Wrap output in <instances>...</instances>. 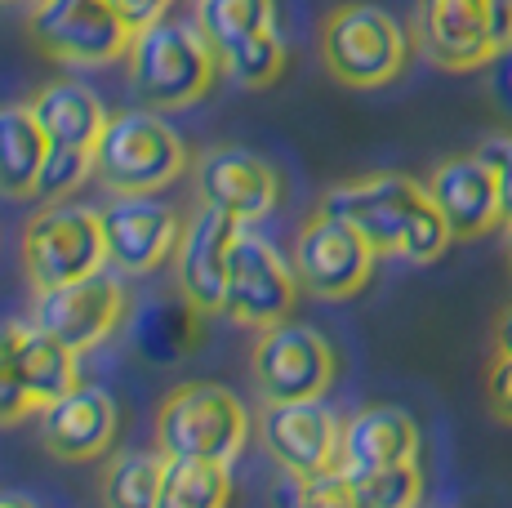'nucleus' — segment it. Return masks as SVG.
Masks as SVG:
<instances>
[{"mask_svg": "<svg viewBox=\"0 0 512 508\" xmlns=\"http://www.w3.org/2000/svg\"><path fill=\"white\" fill-rule=\"evenodd\" d=\"M125 72H130V90L143 107L179 112L214 90L223 63L210 36L201 32V23H183V18L165 14L130 36Z\"/></svg>", "mask_w": 512, "mask_h": 508, "instance_id": "nucleus-2", "label": "nucleus"}, {"mask_svg": "<svg viewBox=\"0 0 512 508\" xmlns=\"http://www.w3.org/2000/svg\"><path fill=\"white\" fill-rule=\"evenodd\" d=\"M196 192L205 205L232 214L241 223H259L277 210L281 201V174L263 161L259 152L245 148H210L196 161Z\"/></svg>", "mask_w": 512, "mask_h": 508, "instance_id": "nucleus-16", "label": "nucleus"}, {"mask_svg": "<svg viewBox=\"0 0 512 508\" xmlns=\"http://www.w3.org/2000/svg\"><path fill=\"white\" fill-rule=\"evenodd\" d=\"M107 5L121 14V23L130 27V32H139V27H147V23H156V18L170 14L174 0H107Z\"/></svg>", "mask_w": 512, "mask_h": 508, "instance_id": "nucleus-32", "label": "nucleus"}, {"mask_svg": "<svg viewBox=\"0 0 512 508\" xmlns=\"http://www.w3.org/2000/svg\"><path fill=\"white\" fill-rule=\"evenodd\" d=\"M250 410L228 384L187 379L156 406V446L165 455H201L232 464L250 442Z\"/></svg>", "mask_w": 512, "mask_h": 508, "instance_id": "nucleus-5", "label": "nucleus"}, {"mask_svg": "<svg viewBox=\"0 0 512 508\" xmlns=\"http://www.w3.org/2000/svg\"><path fill=\"white\" fill-rule=\"evenodd\" d=\"M495 353H512V308H504V317L495 326Z\"/></svg>", "mask_w": 512, "mask_h": 508, "instance_id": "nucleus-34", "label": "nucleus"}, {"mask_svg": "<svg viewBox=\"0 0 512 508\" xmlns=\"http://www.w3.org/2000/svg\"><path fill=\"white\" fill-rule=\"evenodd\" d=\"M196 23L223 58L277 27V0H196Z\"/></svg>", "mask_w": 512, "mask_h": 508, "instance_id": "nucleus-24", "label": "nucleus"}, {"mask_svg": "<svg viewBox=\"0 0 512 508\" xmlns=\"http://www.w3.org/2000/svg\"><path fill=\"white\" fill-rule=\"evenodd\" d=\"M116 424H121V415H116L112 393L98 384H76L72 393H63L41 410V442L63 464H90V459L112 451Z\"/></svg>", "mask_w": 512, "mask_h": 508, "instance_id": "nucleus-18", "label": "nucleus"}, {"mask_svg": "<svg viewBox=\"0 0 512 508\" xmlns=\"http://www.w3.org/2000/svg\"><path fill=\"white\" fill-rule=\"evenodd\" d=\"M259 442L263 451L277 459L285 477H317L339 464L343 419L321 397L268 402L259 415Z\"/></svg>", "mask_w": 512, "mask_h": 508, "instance_id": "nucleus-14", "label": "nucleus"}, {"mask_svg": "<svg viewBox=\"0 0 512 508\" xmlns=\"http://www.w3.org/2000/svg\"><path fill=\"white\" fill-rule=\"evenodd\" d=\"M415 45L441 72H486L512 45V0H419Z\"/></svg>", "mask_w": 512, "mask_h": 508, "instance_id": "nucleus-6", "label": "nucleus"}, {"mask_svg": "<svg viewBox=\"0 0 512 508\" xmlns=\"http://www.w3.org/2000/svg\"><path fill=\"white\" fill-rule=\"evenodd\" d=\"M49 152V139L27 103L0 107V192L5 197H27L36 192V174Z\"/></svg>", "mask_w": 512, "mask_h": 508, "instance_id": "nucleus-21", "label": "nucleus"}, {"mask_svg": "<svg viewBox=\"0 0 512 508\" xmlns=\"http://www.w3.org/2000/svg\"><path fill=\"white\" fill-rule=\"evenodd\" d=\"M23 272L32 290L63 286V281L90 277L107 263L103 241V210L81 201H45L32 219L23 223Z\"/></svg>", "mask_w": 512, "mask_h": 508, "instance_id": "nucleus-7", "label": "nucleus"}, {"mask_svg": "<svg viewBox=\"0 0 512 508\" xmlns=\"http://www.w3.org/2000/svg\"><path fill=\"white\" fill-rule=\"evenodd\" d=\"M183 237V214L156 192H112L103 205V241L107 263L125 277H147V272L174 263Z\"/></svg>", "mask_w": 512, "mask_h": 508, "instance_id": "nucleus-12", "label": "nucleus"}, {"mask_svg": "<svg viewBox=\"0 0 512 508\" xmlns=\"http://www.w3.org/2000/svg\"><path fill=\"white\" fill-rule=\"evenodd\" d=\"M232 500V473L223 459L165 455L161 508H223Z\"/></svg>", "mask_w": 512, "mask_h": 508, "instance_id": "nucleus-23", "label": "nucleus"}, {"mask_svg": "<svg viewBox=\"0 0 512 508\" xmlns=\"http://www.w3.org/2000/svg\"><path fill=\"white\" fill-rule=\"evenodd\" d=\"M343 473H348V468H343ZM419 500H423L419 459L370 468V473H348V508H410Z\"/></svg>", "mask_w": 512, "mask_h": 508, "instance_id": "nucleus-26", "label": "nucleus"}, {"mask_svg": "<svg viewBox=\"0 0 512 508\" xmlns=\"http://www.w3.org/2000/svg\"><path fill=\"white\" fill-rule=\"evenodd\" d=\"M187 170V148L156 107H121L94 143V179L107 192H161Z\"/></svg>", "mask_w": 512, "mask_h": 508, "instance_id": "nucleus-4", "label": "nucleus"}, {"mask_svg": "<svg viewBox=\"0 0 512 508\" xmlns=\"http://www.w3.org/2000/svg\"><path fill=\"white\" fill-rule=\"evenodd\" d=\"M76 357L67 344H58L54 335H45L41 326H23V379L27 393H32L36 410H45L49 402H58L63 393H72L81 384V370H76Z\"/></svg>", "mask_w": 512, "mask_h": 508, "instance_id": "nucleus-22", "label": "nucleus"}, {"mask_svg": "<svg viewBox=\"0 0 512 508\" xmlns=\"http://www.w3.org/2000/svg\"><path fill=\"white\" fill-rule=\"evenodd\" d=\"M219 63H223V72H228L236 85H245V90H268V85L285 72V41H281L277 27H272V32L236 45V50L223 54Z\"/></svg>", "mask_w": 512, "mask_h": 508, "instance_id": "nucleus-28", "label": "nucleus"}, {"mask_svg": "<svg viewBox=\"0 0 512 508\" xmlns=\"http://www.w3.org/2000/svg\"><path fill=\"white\" fill-rule=\"evenodd\" d=\"M27 415H41L23 379V326L0 321V428L23 424Z\"/></svg>", "mask_w": 512, "mask_h": 508, "instance_id": "nucleus-27", "label": "nucleus"}, {"mask_svg": "<svg viewBox=\"0 0 512 508\" xmlns=\"http://www.w3.org/2000/svg\"><path fill=\"white\" fill-rule=\"evenodd\" d=\"M419 446V424L401 406H366L343 424L339 468L370 473V468L410 464V459H419Z\"/></svg>", "mask_w": 512, "mask_h": 508, "instance_id": "nucleus-19", "label": "nucleus"}, {"mask_svg": "<svg viewBox=\"0 0 512 508\" xmlns=\"http://www.w3.org/2000/svg\"><path fill=\"white\" fill-rule=\"evenodd\" d=\"M299 290L303 286L294 277V263L281 259L272 241L241 228L228 254V295H223L228 321H236L241 330H263L272 321H285Z\"/></svg>", "mask_w": 512, "mask_h": 508, "instance_id": "nucleus-13", "label": "nucleus"}, {"mask_svg": "<svg viewBox=\"0 0 512 508\" xmlns=\"http://www.w3.org/2000/svg\"><path fill=\"white\" fill-rule=\"evenodd\" d=\"M410 32L370 0H348L334 5L321 18L317 50L326 72L348 90H383L392 85L410 63Z\"/></svg>", "mask_w": 512, "mask_h": 508, "instance_id": "nucleus-3", "label": "nucleus"}, {"mask_svg": "<svg viewBox=\"0 0 512 508\" xmlns=\"http://www.w3.org/2000/svg\"><path fill=\"white\" fill-rule=\"evenodd\" d=\"M125 312H130V295L103 268L90 277L63 281V286H45L32 299V321L72 353H90L103 339H112Z\"/></svg>", "mask_w": 512, "mask_h": 508, "instance_id": "nucleus-11", "label": "nucleus"}, {"mask_svg": "<svg viewBox=\"0 0 512 508\" xmlns=\"http://www.w3.org/2000/svg\"><path fill=\"white\" fill-rule=\"evenodd\" d=\"M165 451H121L103 468V504L112 508H161Z\"/></svg>", "mask_w": 512, "mask_h": 508, "instance_id": "nucleus-25", "label": "nucleus"}, {"mask_svg": "<svg viewBox=\"0 0 512 508\" xmlns=\"http://www.w3.org/2000/svg\"><path fill=\"white\" fill-rule=\"evenodd\" d=\"M508 272H512V228H508Z\"/></svg>", "mask_w": 512, "mask_h": 508, "instance_id": "nucleus-36", "label": "nucleus"}, {"mask_svg": "<svg viewBox=\"0 0 512 508\" xmlns=\"http://www.w3.org/2000/svg\"><path fill=\"white\" fill-rule=\"evenodd\" d=\"M423 183H428V197L441 210V219L450 223L455 241H477V237H486V232L504 228V214H499V179L481 152L446 156V161L432 165V174Z\"/></svg>", "mask_w": 512, "mask_h": 508, "instance_id": "nucleus-17", "label": "nucleus"}, {"mask_svg": "<svg viewBox=\"0 0 512 508\" xmlns=\"http://www.w3.org/2000/svg\"><path fill=\"white\" fill-rule=\"evenodd\" d=\"M27 107L36 112L45 139L67 143V148H94L107 116H112L103 107V99L81 81H45L41 90L27 99Z\"/></svg>", "mask_w": 512, "mask_h": 508, "instance_id": "nucleus-20", "label": "nucleus"}, {"mask_svg": "<svg viewBox=\"0 0 512 508\" xmlns=\"http://www.w3.org/2000/svg\"><path fill=\"white\" fill-rule=\"evenodd\" d=\"M321 210L352 223L379 254L406 263H437L455 246V232L428 197V183L397 170L343 179L321 197Z\"/></svg>", "mask_w": 512, "mask_h": 508, "instance_id": "nucleus-1", "label": "nucleus"}, {"mask_svg": "<svg viewBox=\"0 0 512 508\" xmlns=\"http://www.w3.org/2000/svg\"><path fill=\"white\" fill-rule=\"evenodd\" d=\"M339 370V353L330 339L299 321H272L254 330L250 344V375L263 402H303V397H326Z\"/></svg>", "mask_w": 512, "mask_h": 508, "instance_id": "nucleus-8", "label": "nucleus"}, {"mask_svg": "<svg viewBox=\"0 0 512 508\" xmlns=\"http://www.w3.org/2000/svg\"><path fill=\"white\" fill-rule=\"evenodd\" d=\"M0 504H32L27 495H0Z\"/></svg>", "mask_w": 512, "mask_h": 508, "instance_id": "nucleus-35", "label": "nucleus"}, {"mask_svg": "<svg viewBox=\"0 0 512 508\" xmlns=\"http://www.w3.org/2000/svg\"><path fill=\"white\" fill-rule=\"evenodd\" d=\"M486 402L499 424H512V353H495L486 370Z\"/></svg>", "mask_w": 512, "mask_h": 508, "instance_id": "nucleus-31", "label": "nucleus"}, {"mask_svg": "<svg viewBox=\"0 0 512 508\" xmlns=\"http://www.w3.org/2000/svg\"><path fill=\"white\" fill-rule=\"evenodd\" d=\"M85 179H94V148H67V143H49L41 174H36V197L63 201L81 188Z\"/></svg>", "mask_w": 512, "mask_h": 508, "instance_id": "nucleus-29", "label": "nucleus"}, {"mask_svg": "<svg viewBox=\"0 0 512 508\" xmlns=\"http://www.w3.org/2000/svg\"><path fill=\"white\" fill-rule=\"evenodd\" d=\"M379 259L383 254L352 223L334 219L326 210H317V219L303 223L299 237H294V254H290L299 286L317 299H330V304L334 299L361 295L370 286Z\"/></svg>", "mask_w": 512, "mask_h": 508, "instance_id": "nucleus-10", "label": "nucleus"}, {"mask_svg": "<svg viewBox=\"0 0 512 508\" xmlns=\"http://www.w3.org/2000/svg\"><path fill=\"white\" fill-rule=\"evenodd\" d=\"M0 5H14V0H0Z\"/></svg>", "mask_w": 512, "mask_h": 508, "instance_id": "nucleus-37", "label": "nucleus"}, {"mask_svg": "<svg viewBox=\"0 0 512 508\" xmlns=\"http://www.w3.org/2000/svg\"><path fill=\"white\" fill-rule=\"evenodd\" d=\"M27 32L45 58L67 67L116 63L134 36L107 0H27Z\"/></svg>", "mask_w": 512, "mask_h": 508, "instance_id": "nucleus-9", "label": "nucleus"}, {"mask_svg": "<svg viewBox=\"0 0 512 508\" xmlns=\"http://www.w3.org/2000/svg\"><path fill=\"white\" fill-rule=\"evenodd\" d=\"M490 67H495V94H499V103L512 107V45Z\"/></svg>", "mask_w": 512, "mask_h": 508, "instance_id": "nucleus-33", "label": "nucleus"}, {"mask_svg": "<svg viewBox=\"0 0 512 508\" xmlns=\"http://www.w3.org/2000/svg\"><path fill=\"white\" fill-rule=\"evenodd\" d=\"M245 223L232 214L214 210V205H196L183 219V237L174 250V281L187 308H196L201 317L223 312V295H228V254L232 241L241 237Z\"/></svg>", "mask_w": 512, "mask_h": 508, "instance_id": "nucleus-15", "label": "nucleus"}, {"mask_svg": "<svg viewBox=\"0 0 512 508\" xmlns=\"http://www.w3.org/2000/svg\"><path fill=\"white\" fill-rule=\"evenodd\" d=\"M481 156L490 161L499 179V214H504V228H512V134H490L481 139Z\"/></svg>", "mask_w": 512, "mask_h": 508, "instance_id": "nucleus-30", "label": "nucleus"}]
</instances>
